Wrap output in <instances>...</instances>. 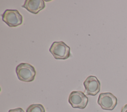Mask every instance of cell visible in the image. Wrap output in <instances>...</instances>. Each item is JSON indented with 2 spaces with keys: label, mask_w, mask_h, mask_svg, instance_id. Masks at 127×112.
Segmentation results:
<instances>
[{
  "label": "cell",
  "mask_w": 127,
  "mask_h": 112,
  "mask_svg": "<svg viewBox=\"0 0 127 112\" xmlns=\"http://www.w3.org/2000/svg\"><path fill=\"white\" fill-rule=\"evenodd\" d=\"M15 71L18 78L20 81L27 82L33 81L36 74L34 67L26 63H21L18 65Z\"/></svg>",
  "instance_id": "cell-1"
},
{
  "label": "cell",
  "mask_w": 127,
  "mask_h": 112,
  "mask_svg": "<svg viewBox=\"0 0 127 112\" xmlns=\"http://www.w3.org/2000/svg\"><path fill=\"white\" fill-rule=\"evenodd\" d=\"M49 51L56 59L65 60L70 56V47L63 41H54Z\"/></svg>",
  "instance_id": "cell-2"
},
{
  "label": "cell",
  "mask_w": 127,
  "mask_h": 112,
  "mask_svg": "<svg viewBox=\"0 0 127 112\" xmlns=\"http://www.w3.org/2000/svg\"><path fill=\"white\" fill-rule=\"evenodd\" d=\"M1 17L2 21L9 27H17L23 22V17L16 9H6Z\"/></svg>",
  "instance_id": "cell-3"
},
{
  "label": "cell",
  "mask_w": 127,
  "mask_h": 112,
  "mask_svg": "<svg viewBox=\"0 0 127 112\" xmlns=\"http://www.w3.org/2000/svg\"><path fill=\"white\" fill-rule=\"evenodd\" d=\"M68 101L72 108L84 109L88 104V99L83 92L73 91L70 93Z\"/></svg>",
  "instance_id": "cell-4"
},
{
  "label": "cell",
  "mask_w": 127,
  "mask_h": 112,
  "mask_svg": "<svg viewBox=\"0 0 127 112\" xmlns=\"http://www.w3.org/2000/svg\"><path fill=\"white\" fill-rule=\"evenodd\" d=\"M97 103L103 110L111 111L117 104V98L111 93H101L98 97Z\"/></svg>",
  "instance_id": "cell-5"
},
{
  "label": "cell",
  "mask_w": 127,
  "mask_h": 112,
  "mask_svg": "<svg viewBox=\"0 0 127 112\" xmlns=\"http://www.w3.org/2000/svg\"><path fill=\"white\" fill-rule=\"evenodd\" d=\"M85 92L87 95L95 96L100 90V82L98 78L93 75H90L83 82Z\"/></svg>",
  "instance_id": "cell-6"
},
{
  "label": "cell",
  "mask_w": 127,
  "mask_h": 112,
  "mask_svg": "<svg viewBox=\"0 0 127 112\" xmlns=\"http://www.w3.org/2000/svg\"><path fill=\"white\" fill-rule=\"evenodd\" d=\"M22 7L33 14H37L45 7V4L43 0H26Z\"/></svg>",
  "instance_id": "cell-7"
},
{
  "label": "cell",
  "mask_w": 127,
  "mask_h": 112,
  "mask_svg": "<svg viewBox=\"0 0 127 112\" xmlns=\"http://www.w3.org/2000/svg\"><path fill=\"white\" fill-rule=\"evenodd\" d=\"M26 112H45V110L42 105L34 104L30 105L27 108Z\"/></svg>",
  "instance_id": "cell-8"
},
{
  "label": "cell",
  "mask_w": 127,
  "mask_h": 112,
  "mask_svg": "<svg viewBox=\"0 0 127 112\" xmlns=\"http://www.w3.org/2000/svg\"><path fill=\"white\" fill-rule=\"evenodd\" d=\"M8 112H24V110L21 108H17L13 109H11L9 110Z\"/></svg>",
  "instance_id": "cell-9"
},
{
  "label": "cell",
  "mask_w": 127,
  "mask_h": 112,
  "mask_svg": "<svg viewBox=\"0 0 127 112\" xmlns=\"http://www.w3.org/2000/svg\"><path fill=\"white\" fill-rule=\"evenodd\" d=\"M121 112H127V104L122 107Z\"/></svg>",
  "instance_id": "cell-10"
}]
</instances>
